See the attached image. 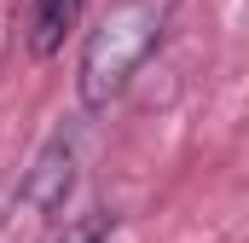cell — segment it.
Listing matches in <instances>:
<instances>
[{"instance_id":"obj_1","label":"cell","mask_w":249,"mask_h":243,"mask_svg":"<svg viewBox=\"0 0 249 243\" xmlns=\"http://www.w3.org/2000/svg\"><path fill=\"white\" fill-rule=\"evenodd\" d=\"M174 6L180 0H116L99 17V29L87 35L81 64H75V93L87 110H105L110 99H122V87L139 75V64L162 47Z\"/></svg>"},{"instance_id":"obj_2","label":"cell","mask_w":249,"mask_h":243,"mask_svg":"<svg viewBox=\"0 0 249 243\" xmlns=\"http://www.w3.org/2000/svg\"><path fill=\"white\" fill-rule=\"evenodd\" d=\"M70 185H75V139L70 133H53L41 145V156L29 162V174H23V203L35 214H58Z\"/></svg>"},{"instance_id":"obj_3","label":"cell","mask_w":249,"mask_h":243,"mask_svg":"<svg viewBox=\"0 0 249 243\" xmlns=\"http://www.w3.org/2000/svg\"><path fill=\"white\" fill-rule=\"evenodd\" d=\"M75 17H81V0H35V12H29V52L53 58L64 47V35L75 29Z\"/></svg>"},{"instance_id":"obj_4","label":"cell","mask_w":249,"mask_h":243,"mask_svg":"<svg viewBox=\"0 0 249 243\" xmlns=\"http://www.w3.org/2000/svg\"><path fill=\"white\" fill-rule=\"evenodd\" d=\"M110 238H116V214H110V208H93V214L70 220L58 243H110Z\"/></svg>"}]
</instances>
